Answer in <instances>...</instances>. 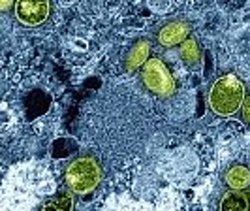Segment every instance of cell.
I'll list each match as a JSON object with an SVG mask.
<instances>
[{
  "label": "cell",
  "instance_id": "6da1fadb",
  "mask_svg": "<svg viewBox=\"0 0 250 211\" xmlns=\"http://www.w3.org/2000/svg\"><path fill=\"white\" fill-rule=\"evenodd\" d=\"M247 98V87L243 79L233 72H226L214 79L209 89V108L218 117H231L243 108Z\"/></svg>",
  "mask_w": 250,
  "mask_h": 211
},
{
  "label": "cell",
  "instance_id": "7a4b0ae2",
  "mask_svg": "<svg viewBox=\"0 0 250 211\" xmlns=\"http://www.w3.org/2000/svg\"><path fill=\"white\" fill-rule=\"evenodd\" d=\"M102 179V168L96 157L90 153H81L74 157L64 168V185L74 194L92 192Z\"/></svg>",
  "mask_w": 250,
  "mask_h": 211
},
{
  "label": "cell",
  "instance_id": "3957f363",
  "mask_svg": "<svg viewBox=\"0 0 250 211\" xmlns=\"http://www.w3.org/2000/svg\"><path fill=\"white\" fill-rule=\"evenodd\" d=\"M141 83L152 96L160 100H169L177 91L175 77L171 75V70L166 66V62L158 57H150L147 64L141 68Z\"/></svg>",
  "mask_w": 250,
  "mask_h": 211
},
{
  "label": "cell",
  "instance_id": "277c9868",
  "mask_svg": "<svg viewBox=\"0 0 250 211\" xmlns=\"http://www.w3.org/2000/svg\"><path fill=\"white\" fill-rule=\"evenodd\" d=\"M192 23L185 17H171L154 28V40L162 47H175L183 46L190 38Z\"/></svg>",
  "mask_w": 250,
  "mask_h": 211
},
{
  "label": "cell",
  "instance_id": "5b68a950",
  "mask_svg": "<svg viewBox=\"0 0 250 211\" xmlns=\"http://www.w3.org/2000/svg\"><path fill=\"white\" fill-rule=\"evenodd\" d=\"M51 4L47 0H21L15 6V17L21 25L40 26L49 19Z\"/></svg>",
  "mask_w": 250,
  "mask_h": 211
},
{
  "label": "cell",
  "instance_id": "8992f818",
  "mask_svg": "<svg viewBox=\"0 0 250 211\" xmlns=\"http://www.w3.org/2000/svg\"><path fill=\"white\" fill-rule=\"evenodd\" d=\"M149 59H150V40L149 38H138L128 47V51H126L123 66H125L126 72H136V70H141L147 64Z\"/></svg>",
  "mask_w": 250,
  "mask_h": 211
},
{
  "label": "cell",
  "instance_id": "52a82bcc",
  "mask_svg": "<svg viewBox=\"0 0 250 211\" xmlns=\"http://www.w3.org/2000/svg\"><path fill=\"white\" fill-rule=\"evenodd\" d=\"M218 211H250V188L226 190L220 198Z\"/></svg>",
  "mask_w": 250,
  "mask_h": 211
},
{
  "label": "cell",
  "instance_id": "ba28073f",
  "mask_svg": "<svg viewBox=\"0 0 250 211\" xmlns=\"http://www.w3.org/2000/svg\"><path fill=\"white\" fill-rule=\"evenodd\" d=\"M224 183L229 190H247L250 188V170L243 164H233L224 174Z\"/></svg>",
  "mask_w": 250,
  "mask_h": 211
},
{
  "label": "cell",
  "instance_id": "9c48e42d",
  "mask_svg": "<svg viewBox=\"0 0 250 211\" xmlns=\"http://www.w3.org/2000/svg\"><path fill=\"white\" fill-rule=\"evenodd\" d=\"M72 208H74V192L57 190L53 196L43 202L42 211H72Z\"/></svg>",
  "mask_w": 250,
  "mask_h": 211
},
{
  "label": "cell",
  "instance_id": "30bf717a",
  "mask_svg": "<svg viewBox=\"0 0 250 211\" xmlns=\"http://www.w3.org/2000/svg\"><path fill=\"white\" fill-rule=\"evenodd\" d=\"M181 59L187 62L188 66L200 62L201 59V47H200V42L196 38H188L187 42L181 46Z\"/></svg>",
  "mask_w": 250,
  "mask_h": 211
},
{
  "label": "cell",
  "instance_id": "8fae6325",
  "mask_svg": "<svg viewBox=\"0 0 250 211\" xmlns=\"http://www.w3.org/2000/svg\"><path fill=\"white\" fill-rule=\"evenodd\" d=\"M241 115H243V121L250 126V93H247V98H245V102H243Z\"/></svg>",
  "mask_w": 250,
  "mask_h": 211
},
{
  "label": "cell",
  "instance_id": "7c38bea8",
  "mask_svg": "<svg viewBox=\"0 0 250 211\" xmlns=\"http://www.w3.org/2000/svg\"><path fill=\"white\" fill-rule=\"evenodd\" d=\"M15 6H17L15 2H8V0H6V2H2V4H0V10H2V12H10V10L15 8Z\"/></svg>",
  "mask_w": 250,
  "mask_h": 211
}]
</instances>
